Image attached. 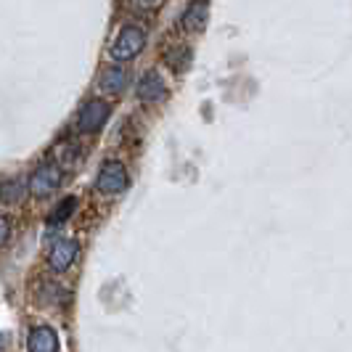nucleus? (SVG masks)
<instances>
[{
	"mask_svg": "<svg viewBox=\"0 0 352 352\" xmlns=\"http://www.w3.org/2000/svg\"><path fill=\"white\" fill-rule=\"evenodd\" d=\"M143 45H146V32H143L141 27H122L117 37L111 40V45H109V56L117 61V64H127V61H133L138 53L143 51Z\"/></svg>",
	"mask_w": 352,
	"mask_h": 352,
	"instance_id": "1",
	"label": "nucleus"
},
{
	"mask_svg": "<svg viewBox=\"0 0 352 352\" xmlns=\"http://www.w3.org/2000/svg\"><path fill=\"white\" fill-rule=\"evenodd\" d=\"M130 186V175H127V167L117 159H109L104 162V167L96 173V180H93V188L98 194H122L124 188Z\"/></svg>",
	"mask_w": 352,
	"mask_h": 352,
	"instance_id": "2",
	"label": "nucleus"
},
{
	"mask_svg": "<svg viewBox=\"0 0 352 352\" xmlns=\"http://www.w3.org/2000/svg\"><path fill=\"white\" fill-rule=\"evenodd\" d=\"M109 117H111V106L106 104V101H101V98H93V101H88V104L80 109L74 127L82 135H93V133H98L104 127Z\"/></svg>",
	"mask_w": 352,
	"mask_h": 352,
	"instance_id": "3",
	"label": "nucleus"
},
{
	"mask_svg": "<svg viewBox=\"0 0 352 352\" xmlns=\"http://www.w3.org/2000/svg\"><path fill=\"white\" fill-rule=\"evenodd\" d=\"M61 177H64L61 167H58V164H53V162L43 164V167H37L35 173H32V177H30V183H27V186H30V194L37 196V199L51 196L53 191H58Z\"/></svg>",
	"mask_w": 352,
	"mask_h": 352,
	"instance_id": "4",
	"label": "nucleus"
},
{
	"mask_svg": "<svg viewBox=\"0 0 352 352\" xmlns=\"http://www.w3.org/2000/svg\"><path fill=\"white\" fill-rule=\"evenodd\" d=\"M167 93H170V88H167L164 77L157 69L146 72L141 80H138V88H135V96L141 98L143 104H159V101L167 98Z\"/></svg>",
	"mask_w": 352,
	"mask_h": 352,
	"instance_id": "5",
	"label": "nucleus"
},
{
	"mask_svg": "<svg viewBox=\"0 0 352 352\" xmlns=\"http://www.w3.org/2000/svg\"><path fill=\"white\" fill-rule=\"evenodd\" d=\"M77 252H80V244L74 239H58L51 247V252H48V267H51L53 273L69 270L74 257H77Z\"/></svg>",
	"mask_w": 352,
	"mask_h": 352,
	"instance_id": "6",
	"label": "nucleus"
},
{
	"mask_svg": "<svg viewBox=\"0 0 352 352\" xmlns=\"http://www.w3.org/2000/svg\"><path fill=\"white\" fill-rule=\"evenodd\" d=\"M27 350L30 352H61V342L51 326H32L27 334Z\"/></svg>",
	"mask_w": 352,
	"mask_h": 352,
	"instance_id": "7",
	"label": "nucleus"
},
{
	"mask_svg": "<svg viewBox=\"0 0 352 352\" xmlns=\"http://www.w3.org/2000/svg\"><path fill=\"white\" fill-rule=\"evenodd\" d=\"M124 88H127V69L122 64H114V67L101 72V77H98V93L101 96H120Z\"/></svg>",
	"mask_w": 352,
	"mask_h": 352,
	"instance_id": "8",
	"label": "nucleus"
},
{
	"mask_svg": "<svg viewBox=\"0 0 352 352\" xmlns=\"http://www.w3.org/2000/svg\"><path fill=\"white\" fill-rule=\"evenodd\" d=\"M207 19H210V8H207V3H204V0H194V3L183 11V16H180V27H183L186 32H201V30L207 27Z\"/></svg>",
	"mask_w": 352,
	"mask_h": 352,
	"instance_id": "9",
	"label": "nucleus"
},
{
	"mask_svg": "<svg viewBox=\"0 0 352 352\" xmlns=\"http://www.w3.org/2000/svg\"><path fill=\"white\" fill-rule=\"evenodd\" d=\"M164 61H167V67L180 74V72H186L191 67V48H186V45H180V48H173V51L164 56Z\"/></svg>",
	"mask_w": 352,
	"mask_h": 352,
	"instance_id": "10",
	"label": "nucleus"
},
{
	"mask_svg": "<svg viewBox=\"0 0 352 352\" xmlns=\"http://www.w3.org/2000/svg\"><path fill=\"white\" fill-rule=\"evenodd\" d=\"M74 210H77V199H74V196H67V199H64V201H61V204L51 212L48 226H53V228H56V226H64V223L72 217V212H74Z\"/></svg>",
	"mask_w": 352,
	"mask_h": 352,
	"instance_id": "11",
	"label": "nucleus"
},
{
	"mask_svg": "<svg viewBox=\"0 0 352 352\" xmlns=\"http://www.w3.org/2000/svg\"><path fill=\"white\" fill-rule=\"evenodd\" d=\"M24 199V183L21 180H6L0 183V201L3 204H19Z\"/></svg>",
	"mask_w": 352,
	"mask_h": 352,
	"instance_id": "12",
	"label": "nucleus"
},
{
	"mask_svg": "<svg viewBox=\"0 0 352 352\" xmlns=\"http://www.w3.org/2000/svg\"><path fill=\"white\" fill-rule=\"evenodd\" d=\"M8 239H11V223H8V220L0 214V247H3Z\"/></svg>",
	"mask_w": 352,
	"mask_h": 352,
	"instance_id": "13",
	"label": "nucleus"
},
{
	"mask_svg": "<svg viewBox=\"0 0 352 352\" xmlns=\"http://www.w3.org/2000/svg\"><path fill=\"white\" fill-rule=\"evenodd\" d=\"M141 6H151V3H157V0H138Z\"/></svg>",
	"mask_w": 352,
	"mask_h": 352,
	"instance_id": "14",
	"label": "nucleus"
}]
</instances>
